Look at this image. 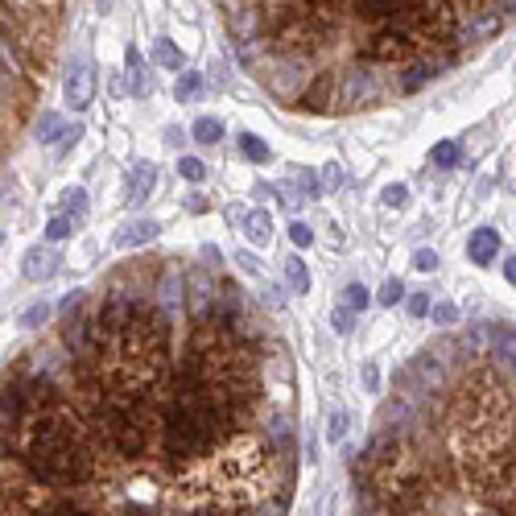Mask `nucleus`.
Instances as JSON below:
<instances>
[{
    "label": "nucleus",
    "instance_id": "nucleus-17",
    "mask_svg": "<svg viewBox=\"0 0 516 516\" xmlns=\"http://www.w3.org/2000/svg\"><path fill=\"white\" fill-rule=\"evenodd\" d=\"M203 83H207V79H203L198 71H182L178 74V83H174V95H178V99H190V95L203 91Z\"/></svg>",
    "mask_w": 516,
    "mask_h": 516
},
{
    "label": "nucleus",
    "instance_id": "nucleus-36",
    "mask_svg": "<svg viewBox=\"0 0 516 516\" xmlns=\"http://www.w3.org/2000/svg\"><path fill=\"white\" fill-rule=\"evenodd\" d=\"M240 264H244V269H248V273H257V264H260V260L252 257V252H240Z\"/></svg>",
    "mask_w": 516,
    "mask_h": 516
},
{
    "label": "nucleus",
    "instance_id": "nucleus-21",
    "mask_svg": "<svg viewBox=\"0 0 516 516\" xmlns=\"http://www.w3.org/2000/svg\"><path fill=\"white\" fill-rule=\"evenodd\" d=\"M46 240H50V244L71 240V215H54V219L46 223Z\"/></svg>",
    "mask_w": 516,
    "mask_h": 516
},
{
    "label": "nucleus",
    "instance_id": "nucleus-15",
    "mask_svg": "<svg viewBox=\"0 0 516 516\" xmlns=\"http://www.w3.org/2000/svg\"><path fill=\"white\" fill-rule=\"evenodd\" d=\"M58 133H71V128L62 124V116H58V112H46V116H42V124H38V141H42V145H54V141H58Z\"/></svg>",
    "mask_w": 516,
    "mask_h": 516
},
{
    "label": "nucleus",
    "instance_id": "nucleus-34",
    "mask_svg": "<svg viewBox=\"0 0 516 516\" xmlns=\"http://www.w3.org/2000/svg\"><path fill=\"white\" fill-rule=\"evenodd\" d=\"M343 182V169H339V162H330L327 165V186H339Z\"/></svg>",
    "mask_w": 516,
    "mask_h": 516
},
{
    "label": "nucleus",
    "instance_id": "nucleus-25",
    "mask_svg": "<svg viewBox=\"0 0 516 516\" xmlns=\"http://www.w3.org/2000/svg\"><path fill=\"white\" fill-rule=\"evenodd\" d=\"M400 298H405V285H400L397 277H388V281L380 285V305H397Z\"/></svg>",
    "mask_w": 516,
    "mask_h": 516
},
{
    "label": "nucleus",
    "instance_id": "nucleus-1",
    "mask_svg": "<svg viewBox=\"0 0 516 516\" xmlns=\"http://www.w3.org/2000/svg\"><path fill=\"white\" fill-rule=\"evenodd\" d=\"M198 264L137 260L58 305L50 343L4 372V516H285L298 422L182 459L165 393Z\"/></svg>",
    "mask_w": 516,
    "mask_h": 516
},
{
    "label": "nucleus",
    "instance_id": "nucleus-23",
    "mask_svg": "<svg viewBox=\"0 0 516 516\" xmlns=\"http://www.w3.org/2000/svg\"><path fill=\"white\" fill-rule=\"evenodd\" d=\"M330 322H335V330H339V335H343V330H352L355 327V310L347 302L335 305V310H330Z\"/></svg>",
    "mask_w": 516,
    "mask_h": 516
},
{
    "label": "nucleus",
    "instance_id": "nucleus-26",
    "mask_svg": "<svg viewBox=\"0 0 516 516\" xmlns=\"http://www.w3.org/2000/svg\"><path fill=\"white\" fill-rule=\"evenodd\" d=\"M343 302L352 305V310H364V305L372 302V293H368L364 285H347V289H343Z\"/></svg>",
    "mask_w": 516,
    "mask_h": 516
},
{
    "label": "nucleus",
    "instance_id": "nucleus-12",
    "mask_svg": "<svg viewBox=\"0 0 516 516\" xmlns=\"http://www.w3.org/2000/svg\"><path fill=\"white\" fill-rule=\"evenodd\" d=\"M128 79H133V95H149V74H145V58L141 50H128Z\"/></svg>",
    "mask_w": 516,
    "mask_h": 516
},
{
    "label": "nucleus",
    "instance_id": "nucleus-5",
    "mask_svg": "<svg viewBox=\"0 0 516 516\" xmlns=\"http://www.w3.org/2000/svg\"><path fill=\"white\" fill-rule=\"evenodd\" d=\"M153 182H157V169H153V162H141L133 174H128L124 203H128V207H141L145 198H149V190H153Z\"/></svg>",
    "mask_w": 516,
    "mask_h": 516
},
{
    "label": "nucleus",
    "instance_id": "nucleus-30",
    "mask_svg": "<svg viewBox=\"0 0 516 516\" xmlns=\"http://www.w3.org/2000/svg\"><path fill=\"white\" fill-rule=\"evenodd\" d=\"M434 305H430V293H409V318H425Z\"/></svg>",
    "mask_w": 516,
    "mask_h": 516
},
{
    "label": "nucleus",
    "instance_id": "nucleus-31",
    "mask_svg": "<svg viewBox=\"0 0 516 516\" xmlns=\"http://www.w3.org/2000/svg\"><path fill=\"white\" fill-rule=\"evenodd\" d=\"M62 198H67V211H71V215H83V207H87V194H83L79 186H74V190H67Z\"/></svg>",
    "mask_w": 516,
    "mask_h": 516
},
{
    "label": "nucleus",
    "instance_id": "nucleus-22",
    "mask_svg": "<svg viewBox=\"0 0 516 516\" xmlns=\"http://www.w3.org/2000/svg\"><path fill=\"white\" fill-rule=\"evenodd\" d=\"M178 174H182L186 182H203V178H207V165L198 162V157H182V162H178Z\"/></svg>",
    "mask_w": 516,
    "mask_h": 516
},
{
    "label": "nucleus",
    "instance_id": "nucleus-29",
    "mask_svg": "<svg viewBox=\"0 0 516 516\" xmlns=\"http://www.w3.org/2000/svg\"><path fill=\"white\" fill-rule=\"evenodd\" d=\"M293 182H298V190H302L305 198H318V182H314V174H310V169H298V174H293Z\"/></svg>",
    "mask_w": 516,
    "mask_h": 516
},
{
    "label": "nucleus",
    "instance_id": "nucleus-18",
    "mask_svg": "<svg viewBox=\"0 0 516 516\" xmlns=\"http://www.w3.org/2000/svg\"><path fill=\"white\" fill-rule=\"evenodd\" d=\"M50 318H54V310H50L46 302H38V305H29V310L21 314V327H25V330H42Z\"/></svg>",
    "mask_w": 516,
    "mask_h": 516
},
{
    "label": "nucleus",
    "instance_id": "nucleus-3",
    "mask_svg": "<svg viewBox=\"0 0 516 516\" xmlns=\"http://www.w3.org/2000/svg\"><path fill=\"white\" fill-rule=\"evenodd\" d=\"M240 67L285 108L314 83L339 112L422 91L488 46L516 0H219Z\"/></svg>",
    "mask_w": 516,
    "mask_h": 516
},
{
    "label": "nucleus",
    "instance_id": "nucleus-13",
    "mask_svg": "<svg viewBox=\"0 0 516 516\" xmlns=\"http://www.w3.org/2000/svg\"><path fill=\"white\" fill-rule=\"evenodd\" d=\"M347 425H352V413L347 409H330V417H327V442H343L347 438Z\"/></svg>",
    "mask_w": 516,
    "mask_h": 516
},
{
    "label": "nucleus",
    "instance_id": "nucleus-9",
    "mask_svg": "<svg viewBox=\"0 0 516 516\" xmlns=\"http://www.w3.org/2000/svg\"><path fill=\"white\" fill-rule=\"evenodd\" d=\"M54 264H58V260L50 257L46 248H29V252H25V281H46V277H54Z\"/></svg>",
    "mask_w": 516,
    "mask_h": 516
},
{
    "label": "nucleus",
    "instance_id": "nucleus-2",
    "mask_svg": "<svg viewBox=\"0 0 516 516\" xmlns=\"http://www.w3.org/2000/svg\"><path fill=\"white\" fill-rule=\"evenodd\" d=\"M352 475L355 516H516V327L413 355Z\"/></svg>",
    "mask_w": 516,
    "mask_h": 516
},
{
    "label": "nucleus",
    "instance_id": "nucleus-7",
    "mask_svg": "<svg viewBox=\"0 0 516 516\" xmlns=\"http://www.w3.org/2000/svg\"><path fill=\"white\" fill-rule=\"evenodd\" d=\"M157 223L153 219H128L124 228L116 232V248H137V244H149V240H157Z\"/></svg>",
    "mask_w": 516,
    "mask_h": 516
},
{
    "label": "nucleus",
    "instance_id": "nucleus-27",
    "mask_svg": "<svg viewBox=\"0 0 516 516\" xmlns=\"http://www.w3.org/2000/svg\"><path fill=\"white\" fill-rule=\"evenodd\" d=\"M413 264H417V273H434L442 260H438V252H434V248H417V252H413Z\"/></svg>",
    "mask_w": 516,
    "mask_h": 516
},
{
    "label": "nucleus",
    "instance_id": "nucleus-35",
    "mask_svg": "<svg viewBox=\"0 0 516 516\" xmlns=\"http://www.w3.org/2000/svg\"><path fill=\"white\" fill-rule=\"evenodd\" d=\"M504 277L516 285V257H504Z\"/></svg>",
    "mask_w": 516,
    "mask_h": 516
},
{
    "label": "nucleus",
    "instance_id": "nucleus-20",
    "mask_svg": "<svg viewBox=\"0 0 516 516\" xmlns=\"http://www.w3.org/2000/svg\"><path fill=\"white\" fill-rule=\"evenodd\" d=\"M430 318H434V327H442V330L459 327V305H454V302H438L434 310H430Z\"/></svg>",
    "mask_w": 516,
    "mask_h": 516
},
{
    "label": "nucleus",
    "instance_id": "nucleus-6",
    "mask_svg": "<svg viewBox=\"0 0 516 516\" xmlns=\"http://www.w3.org/2000/svg\"><path fill=\"white\" fill-rule=\"evenodd\" d=\"M467 257H471V264H492V260L500 257V232H492V228L471 232Z\"/></svg>",
    "mask_w": 516,
    "mask_h": 516
},
{
    "label": "nucleus",
    "instance_id": "nucleus-19",
    "mask_svg": "<svg viewBox=\"0 0 516 516\" xmlns=\"http://www.w3.org/2000/svg\"><path fill=\"white\" fill-rule=\"evenodd\" d=\"M430 162L438 165V169H450V165L459 162V145H454V141H438L434 149H430Z\"/></svg>",
    "mask_w": 516,
    "mask_h": 516
},
{
    "label": "nucleus",
    "instance_id": "nucleus-32",
    "mask_svg": "<svg viewBox=\"0 0 516 516\" xmlns=\"http://www.w3.org/2000/svg\"><path fill=\"white\" fill-rule=\"evenodd\" d=\"M364 388H368V393H380V368H376V364H364Z\"/></svg>",
    "mask_w": 516,
    "mask_h": 516
},
{
    "label": "nucleus",
    "instance_id": "nucleus-11",
    "mask_svg": "<svg viewBox=\"0 0 516 516\" xmlns=\"http://www.w3.org/2000/svg\"><path fill=\"white\" fill-rule=\"evenodd\" d=\"M240 153H244L248 162H257V165H264L269 157H273V149L260 141L257 133H240Z\"/></svg>",
    "mask_w": 516,
    "mask_h": 516
},
{
    "label": "nucleus",
    "instance_id": "nucleus-8",
    "mask_svg": "<svg viewBox=\"0 0 516 516\" xmlns=\"http://www.w3.org/2000/svg\"><path fill=\"white\" fill-rule=\"evenodd\" d=\"M244 235L252 248H269L273 244V215L269 211H248L244 215Z\"/></svg>",
    "mask_w": 516,
    "mask_h": 516
},
{
    "label": "nucleus",
    "instance_id": "nucleus-16",
    "mask_svg": "<svg viewBox=\"0 0 516 516\" xmlns=\"http://www.w3.org/2000/svg\"><path fill=\"white\" fill-rule=\"evenodd\" d=\"M285 277H289V285H293L298 293H305V289H310V273H305V260L302 257H289V260H285Z\"/></svg>",
    "mask_w": 516,
    "mask_h": 516
},
{
    "label": "nucleus",
    "instance_id": "nucleus-4",
    "mask_svg": "<svg viewBox=\"0 0 516 516\" xmlns=\"http://www.w3.org/2000/svg\"><path fill=\"white\" fill-rule=\"evenodd\" d=\"M91 99H95V71L87 62H74L71 74H67V103L74 112H83V108H91Z\"/></svg>",
    "mask_w": 516,
    "mask_h": 516
},
{
    "label": "nucleus",
    "instance_id": "nucleus-28",
    "mask_svg": "<svg viewBox=\"0 0 516 516\" xmlns=\"http://www.w3.org/2000/svg\"><path fill=\"white\" fill-rule=\"evenodd\" d=\"M289 240H293L298 248H310V244H314V232H310V223H302V219H298V223H289Z\"/></svg>",
    "mask_w": 516,
    "mask_h": 516
},
{
    "label": "nucleus",
    "instance_id": "nucleus-14",
    "mask_svg": "<svg viewBox=\"0 0 516 516\" xmlns=\"http://www.w3.org/2000/svg\"><path fill=\"white\" fill-rule=\"evenodd\" d=\"M219 137H223V124H219L215 116H198V120H194V141H198V145H215Z\"/></svg>",
    "mask_w": 516,
    "mask_h": 516
},
{
    "label": "nucleus",
    "instance_id": "nucleus-33",
    "mask_svg": "<svg viewBox=\"0 0 516 516\" xmlns=\"http://www.w3.org/2000/svg\"><path fill=\"white\" fill-rule=\"evenodd\" d=\"M186 211L190 215H203V211H207V198H203V194H186Z\"/></svg>",
    "mask_w": 516,
    "mask_h": 516
},
{
    "label": "nucleus",
    "instance_id": "nucleus-10",
    "mask_svg": "<svg viewBox=\"0 0 516 516\" xmlns=\"http://www.w3.org/2000/svg\"><path fill=\"white\" fill-rule=\"evenodd\" d=\"M153 58H157V62H162V67H165L169 74H182V71H186V54L174 46L169 38H162V42L153 46Z\"/></svg>",
    "mask_w": 516,
    "mask_h": 516
},
{
    "label": "nucleus",
    "instance_id": "nucleus-24",
    "mask_svg": "<svg viewBox=\"0 0 516 516\" xmlns=\"http://www.w3.org/2000/svg\"><path fill=\"white\" fill-rule=\"evenodd\" d=\"M380 198H384L388 207H405V203H409V186H405V182H388Z\"/></svg>",
    "mask_w": 516,
    "mask_h": 516
}]
</instances>
